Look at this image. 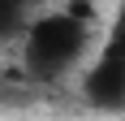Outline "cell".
Wrapping results in <instances>:
<instances>
[{"mask_svg": "<svg viewBox=\"0 0 125 121\" xmlns=\"http://www.w3.org/2000/svg\"><path fill=\"white\" fill-rule=\"evenodd\" d=\"M43 9H52V0H0V43H22L26 26Z\"/></svg>", "mask_w": 125, "mask_h": 121, "instance_id": "obj_3", "label": "cell"}, {"mask_svg": "<svg viewBox=\"0 0 125 121\" xmlns=\"http://www.w3.org/2000/svg\"><path fill=\"white\" fill-rule=\"evenodd\" d=\"M78 91L86 99V108L104 112V117L125 112V22L121 17H112V26L104 30L95 56L78 73Z\"/></svg>", "mask_w": 125, "mask_h": 121, "instance_id": "obj_2", "label": "cell"}, {"mask_svg": "<svg viewBox=\"0 0 125 121\" xmlns=\"http://www.w3.org/2000/svg\"><path fill=\"white\" fill-rule=\"evenodd\" d=\"M116 17H121V22H125V9H121V13H116Z\"/></svg>", "mask_w": 125, "mask_h": 121, "instance_id": "obj_4", "label": "cell"}, {"mask_svg": "<svg viewBox=\"0 0 125 121\" xmlns=\"http://www.w3.org/2000/svg\"><path fill=\"white\" fill-rule=\"evenodd\" d=\"M95 4L69 0L61 9H43L22 35V69L35 82H65L69 73H82L95 56Z\"/></svg>", "mask_w": 125, "mask_h": 121, "instance_id": "obj_1", "label": "cell"}]
</instances>
